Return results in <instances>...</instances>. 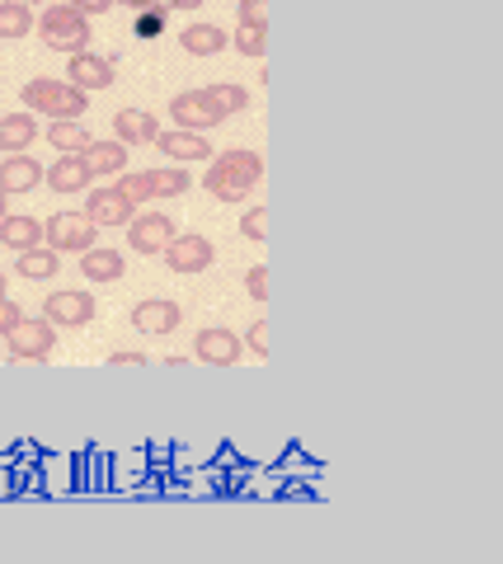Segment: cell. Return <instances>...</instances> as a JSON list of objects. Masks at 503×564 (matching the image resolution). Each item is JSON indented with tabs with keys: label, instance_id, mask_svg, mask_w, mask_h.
I'll list each match as a JSON object with an SVG mask.
<instances>
[{
	"label": "cell",
	"instance_id": "20",
	"mask_svg": "<svg viewBox=\"0 0 503 564\" xmlns=\"http://www.w3.org/2000/svg\"><path fill=\"white\" fill-rule=\"evenodd\" d=\"M0 245L14 254L33 250V245H43V221L39 217H0Z\"/></svg>",
	"mask_w": 503,
	"mask_h": 564
},
{
	"label": "cell",
	"instance_id": "5",
	"mask_svg": "<svg viewBox=\"0 0 503 564\" xmlns=\"http://www.w3.org/2000/svg\"><path fill=\"white\" fill-rule=\"evenodd\" d=\"M99 240V226L85 217V212H57L47 226H43V245H52L57 254H80Z\"/></svg>",
	"mask_w": 503,
	"mask_h": 564
},
{
	"label": "cell",
	"instance_id": "17",
	"mask_svg": "<svg viewBox=\"0 0 503 564\" xmlns=\"http://www.w3.org/2000/svg\"><path fill=\"white\" fill-rule=\"evenodd\" d=\"M80 273L85 282H118L128 273V259L118 250H103V245H90V250H80Z\"/></svg>",
	"mask_w": 503,
	"mask_h": 564
},
{
	"label": "cell",
	"instance_id": "32",
	"mask_svg": "<svg viewBox=\"0 0 503 564\" xmlns=\"http://www.w3.org/2000/svg\"><path fill=\"white\" fill-rule=\"evenodd\" d=\"M245 292L254 296V302H269V263H254V269L245 273Z\"/></svg>",
	"mask_w": 503,
	"mask_h": 564
},
{
	"label": "cell",
	"instance_id": "21",
	"mask_svg": "<svg viewBox=\"0 0 503 564\" xmlns=\"http://www.w3.org/2000/svg\"><path fill=\"white\" fill-rule=\"evenodd\" d=\"M33 137H39V122H33V113H6V118H0V151H6V155L29 151Z\"/></svg>",
	"mask_w": 503,
	"mask_h": 564
},
{
	"label": "cell",
	"instance_id": "30",
	"mask_svg": "<svg viewBox=\"0 0 503 564\" xmlns=\"http://www.w3.org/2000/svg\"><path fill=\"white\" fill-rule=\"evenodd\" d=\"M240 236H245V240H269V212L250 207L245 217H240Z\"/></svg>",
	"mask_w": 503,
	"mask_h": 564
},
{
	"label": "cell",
	"instance_id": "3",
	"mask_svg": "<svg viewBox=\"0 0 503 564\" xmlns=\"http://www.w3.org/2000/svg\"><path fill=\"white\" fill-rule=\"evenodd\" d=\"M20 99H24L29 113H52V118H80L90 109V95L85 90H76L72 80H47V76L29 80L20 90Z\"/></svg>",
	"mask_w": 503,
	"mask_h": 564
},
{
	"label": "cell",
	"instance_id": "23",
	"mask_svg": "<svg viewBox=\"0 0 503 564\" xmlns=\"http://www.w3.org/2000/svg\"><path fill=\"white\" fill-rule=\"evenodd\" d=\"M62 269V254L52 250V245H33V250L20 254V263H14V273L29 278V282H47V278H57Z\"/></svg>",
	"mask_w": 503,
	"mask_h": 564
},
{
	"label": "cell",
	"instance_id": "41",
	"mask_svg": "<svg viewBox=\"0 0 503 564\" xmlns=\"http://www.w3.org/2000/svg\"><path fill=\"white\" fill-rule=\"evenodd\" d=\"M0 292H6V269H0Z\"/></svg>",
	"mask_w": 503,
	"mask_h": 564
},
{
	"label": "cell",
	"instance_id": "9",
	"mask_svg": "<svg viewBox=\"0 0 503 564\" xmlns=\"http://www.w3.org/2000/svg\"><path fill=\"white\" fill-rule=\"evenodd\" d=\"M95 311H99V302L90 292H52L43 302V321H52L57 329H80L95 321Z\"/></svg>",
	"mask_w": 503,
	"mask_h": 564
},
{
	"label": "cell",
	"instance_id": "27",
	"mask_svg": "<svg viewBox=\"0 0 503 564\" xmlns=\"http://www.w3.org/2000/svg\"><path fill=\"white\" fill-rule=\"evenodd\" d=\"M203 90H207V99H212L217 104V109L221 113H245L250 109V90H245V85H231V80H217V85H203Z\"/></svg>",
	"mask_w": 503,
	"mask_h": 564
},
{
	"label": "cell",
	"instance_id": "12",
	"mask_svg": "<svg viewBox=\"0 0 503 564\" xmlns=\"http://www.w3.org/2000/svg\"><path fill=\"white\" fill-rule=\"evenodd\" d=\"M66 80L76 85V90L85 95H95V90H109L113 85V62L109 57H99V52H72V62H66Z\"/></svg>",
	"mask_w": 503,
	"mask_h": 564
},
{
	"label": "cell",
	"instance_id": "38",
	"mask_svg": "<svg viewBox=\"0 0 503 564\" xmlns=\"http://www.w3.org/2000/svg\"><path fill=\"white\" fill-rule=\"evenodd\" d=\"M161 6H170V10H198L203 0H161Z\"/></svg>",
	"mask_w": 503,
	"mask_h": 564
},
{
	"label": "cell",
	"instance_id": "35",
	"mask_svg": "<svg viewBox=\"0 0 503 564\" xmlns=\"http://www.w3.org/2000/svg\"><path fill=\"white\" fill-rule=\"evenodd\" d=\"M66 6H76L80 14H90V20H95V14H103V10H113V0H66Z\"/></svg>",
	"mask_w": 503,
	"mask_h": 564
},
{
	"label": "cell",
	"instance_id": "19",
	"mask_svg": "<svg viewBox=\"0 0 503 564\" xmlns=\"http://www.w3.org/2000/svg\"><path fill=\"white\" fill-rule=\"evenodd\" d=\"M80 161H85V170H90L95 174V180H99V174H123L128 170V147H123V141H90V147H85L80 151Z\"/></svg>",
	"mask_w": 503,
	"mask_h": 564
},
{
	"label": "cell",
	"instance_id": "14",
	"mask_svg": "<svg viewBox=\"0 0 503 564\" xmlns=\"http://www.w3.org/2000/svg\"><path fill=\"white\" fill-rule=\"evenodd\" d=\"M161 254H165V263L175 273H207V269H212V259H217L212 240H203V236H175Z\"/></svg>",
	"mask_w": 503,
	"mask_h": 564
},
{
	"label": "cell",
	"instance_id": "7",
	"mask_svg": "<svg viewBox=\"0 0 503 564\" xmlns=\"http://www.w3.org/2000/svg\"><path fill=\"white\" fill-rule=\"evenodd\" d=\"M123 231H128V245L136 254H161L165 245L179 236V221H170L165 212H142V217H132Z\"/></svg>",
	"mask_w": 503,
	"mask_h": 564
},
{
	"label": "cell",
	"instance_id": "2",
	"mask_svg": "<svg viewBox=\"0 0 503 564\" xmlns=\"http://www.w3.org/2000/svg\"><path fill=\"white\" fill-rule=\"evenodd\" d=\"M33 29L43 33V43L52 52H85L90 47V14H80L76 6H66V0H52Z\"/></svg>",
	"mask_w": 503,
	"mask_h": 564
},
{
	"label": "cell",
	"instance_id": "40",
	"mask_svg": "<svg viewBox=\"0 0 503 564\" xmlns=\"http://www.w3.org/2000/svg\"><path fill=\"white\" fill-rule=\"evenodd\" d=\"M0 217H6V193H0Z\"/></svg>",
	"mask_w": 503,
	"mask_h": 564
},
{
	"label": "cell",
	"instance_id": "18",
	"mask_svg": "<svg viewBox=\"0 0 503 564\" xmlns=\"http://www.w3.org/2000/svg\"><path fill=\"white\" fill-rule=\"evenodd\" d=\"M90 180L95 174L85 170L80 155H62V161H52V170H43V184H52V193H85Z\"/></svg>",
	"mask_w": 503,
	"mask_h": 564
},
{
	"label": "cell",
	"instance_id": "16",
	"mask_svg": "<svg viewBox=\"0 0 503 564\" xmlns=\"http://www.w3.org/2000/svg\"><path fill=\"white\" fill-rule=\"evenodd\" d=\"M155 132H161V122H155V113H146V109H118L113 113V141H123L128 151L155 141Z\"/></svg>",
	"mask_w": 503,
	"mask_h": 564
},
{
	"label": "cell",
	"instance_id": "33",
	"mask_svg": "<svg viewBox=\"0 0 503 564\" xmlns=\"http://www.w3.org/2000/svg\"><path fill=\"white\" fill-rule=\"evenodd\" d=\"M24 321V311H20V302H10V296L6 292H0V339H6V334L14 329V325H20Z\"/></svg>",
	"mask_w": 503,
	"mask_h": 564
},
{
	"label": "cell",
	"instance_id": "26",
	"mask_svg": "<svg viewBox=\"0 0 503 564\" xmlns=\"http://www.w3.org/2000/svg\"><path fill=\"white\" fill-rule=\"evenodd\" d=\"M151 174V193L155 198H179V193L194 188V180H188L184 165H161V170H146Z\"/></svg>",
	"mask_w": 503,
	"mask_h": 564
},
{
	"label": "cell",
	"instance_id": "39",
	"mask_svg": "<svg viewBox=\"0 0 503 564\" xmlns=\"http://www.w3.org/2000/svg\"><path fill=\"white\" fill-rule=\"evenodd\" d=\"M24 6H52V0H24Z\"/></svg>",
	"mask_w": 503,
	"mask_h": 564
},
{
	"label": "cell",
	"instance_id": "31",
	"mask_svg": "<svg viewBox=\"0 0 503 564\" xmlns=\"http://www.w3.org/2000/svg\"><path fill=\"white\" fill-rule=\"evenodd\" d=\"M236 14H240V24H250V29H269V0H240Z\"/></svg>",
	"mask_w": 503,
	"mask_h": 564
},
{
	"label": "cell",
	"instance_id": "13",
	"mask_svg": "<svg viewBox=\"0 0 503 564\" xmlns=\"http://www.w3.org/2000/svg\"><path fill=\"white\" fill-rule=\"evenodd\" d=\"M90 198H85V217H90L95 226H128L136 217V207L128 203V193L123 188H85Z\"/></svg>",
	"mask_w": 503,
	"mask_h": 564
},
{
	"label": "cell",
	"instance_id": "29",
	"mask_svg": "<svg viewBox=\"0 0 503 564\" xmlns=\"http://www.w3.org/2000/svg\"><path fill=\"white\" fill-rule=\"evenodd\" d=\"M231 47H240L245 57H264V52H269V29H250V24H240V33L231 39Z\"/></svg>",
	"mask_w": 503,
	"mask_h": 564
},
{
	"label": "cell",
	"instance_id": "34",
	"mask_svg": "<svg viewBox=\"0 0 503 564\" xmlns=\"http://www.w3.org/2000/svg\"><path fill=\"white\" fill-rule=\"evenodd\" d=\"M245 344L259 352V358H269V352H273V344H269V321H254V325L245 329Z\"/></svg>",
	"mask_w": 503,
	"mask_h": 564
},
{
	"label": "cell",
	"instance_id": "1",
	"mask_svg": "<svg viewBox=\"0 0 503 564\" xmlns=\"http://www.w3.org/2000/svg\"><path fill=\"white\" fill-rule=\"evenodd\" d=\"M259 180H264L259 151L231 147V151H212V165H207V174H203V188L212 193L217 203H240L259 188Z\"/></svg>",
	"mask_w": 503,
	"mask_h": 564
},
{
	"label": "cell",
	"instance_id": "36",
	"mask_svg": "<svg viewBox=\"0 0 503 564\" xmlns=\"http://www.w3.org/2000/svg\"><path fill=\"white\" fill-rule=\"evenodd\" d=\"M109 367H146V358H142V352H113Z\"/></svg>",
	"mask_w": 503,
	"mask_h": 564
},
{
	"label": "cell",
	"instance_id": "28",
	"mask_svg": "<svg viewBox=\"0 0 503 564\" xmlns=\"http://www.w3.org/2000/svg\"><path fill=\"white\" fill-rule=\"evenodd\" d=\"M118 188L128 193V203H132V207H142V203H151V198H155V193H151V174H146V170L123 174V180H118Z\"/></svg>",
	"mask_w": 503,
	"mask_h": 564
},
{
	"label": "cell",
	"instance_id": "4",
	"mask_svg": "<svg viewBox=\"0 0 503 564\" xmlns=\"http://www.w3.org/2000/svg\"><path fill=\"white\" fill-rule=\"evenodd\" d=\"M6 344H10L14 362H43V358H52V348H57V325L43 321V315H24V321L6 334Z\"/></svg>",
	"mask_w": 503,
	"mask_h": 564
},
{
	"label": "cell",
	"instance_id": "22",
	"mask_svg": "<svg viewBox=\"0 0 503 564\" xmlns=\"http://www.w3.org/2000/svg\"><path fill=\"white\" fill-rule=\"evenodd\" d=\"M179 43H184V52H194V57H217V52L231 47L227 29H217V24H188L179 33Z\"/></svg>",
	"mask_w": 503,
	"mask_h": 564
},
{
	"label": "cell",
	"instance_id": "15",
	"mask_svg": "<svg viewBox=\"0 0 503 564\" xmlns=\"http://www.w3.org/2000/svg\"><path fill=\"white\" fill-rule=\"evenodd\" d=\"M43 184V165L33 161V155H6V161H0V193H33Z\"/></svg>",
	"mask_w": 503,
	"mask_h": 564
},
{
	"label": "cell",
	"instance_id": "10",
	"mask_svg": "<svg viewBox=\"0 0 503 564\" xmlns=\"http://www.w3.org/2000/svg\"><path fill=\"white\" fill-rule=\"evenodd\" d=\"M240 352H245V339H240L236 329H198V339H194V358L203 367H236L240 362Z\"/></svg>",
	"mask_w": 503,
	"mask_h": 564
},
{
	"label": "cell",
	"instance_id": "8",
	"mask_svg": "<svg viewBox=\"0 0 503 564\" xmlns=\"http://www.w3.org/2000/svg\"><path fill=\"white\" fill-rule=\"evenodd\" d=\"M184 321L179 302H170V296H146V302L132 306V329L146 334V339H165V334H175Z\"/></svg>",
	"mask_w": 503,
	"mask_h": 564
},
{
	"label": "cell",
	"instance_id": "6",
	"mask_svg": "<svg viewBox=\"0 0 503 564\" xmlns=\"http://www.w3.org/2000/svg\"><path fill=\"white\" fill-rule=\"evenodd\" d=\"M170 118H175V128H184V132H212L217 122H227V113L207 99V90L175 95V99H170Z\"/></svg>",
	"mask_w": 503,
	"mask_h": 564
},
{
	"label": "cell",
	"instance_id": "24",
	"mask_svg": "<svg viewBox=\"0 0 503 564\" xmlns=\"http://www.w3.org/2000/svg\"><path fill=\"white\" fill-rule=\"evenodd\" d=\"M33 6H24V0H0V43H20L33 33Z\"/></svg>",
	"mask_w": 503,
	"mask_h": 564
},
{
	"label": "cell",
	"instance_id": "37",
	"mask_svg": "<svg viewBox=\"0 0 503 564\" xmlns=\"http://www.w3.org/2000/svg\"><path fill=\"white\" fill-rule=\"evenodd\" d=\"M113 6H128V10H155L161 0H113Z\"/></svg>",
	"mask_w": 503,
	"mask_h": 564
},
{
	"label": "cell",
	"instance_id": "11",
	"mask_svg": "<svg viewBox=\"0 0 503 564\" xmlns=\"http://www.w3.org/2000/svg\"><path fill=\"white\" fill-rule=\"evenodd\" d=\"M151 147H155V151H165V161H175V165L212 161V141H207V132H184V128H170V132H155Z\"/></svg>",
	"mask_w": 503,
	"mask_h": 564
},
{
	"label": "cell",
	"instance_id": "25",
	"mask_svg": "<svg viewBox=\"0 0 503 564\" xmlns=\"http://www.w3.org/2000/svg\"><path fill=\"white\" fill-rule=\"evenodd\" d=\"M47 141H52V151H62V155H80V151L90 147L95 137L80 128V118H52Z\"/></svg>",
	"mask_w": 503,
	"mask_h": 564
}]
</instances>
